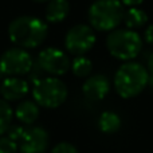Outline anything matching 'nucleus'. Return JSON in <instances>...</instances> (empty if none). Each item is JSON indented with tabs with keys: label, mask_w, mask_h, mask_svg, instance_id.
<instances>
[{
	"label": "nucleus",
	"mask_w": 153,
	"mask_h": 153,
	"mask_svg": "<svg viewBox=\"0 0 153 153\" xmlns=\"http://www.w3.org/2000/svg\"><path fill=\"white\" fill-rule=\"evenodd\" d=\"M13 117V111L10 103L4 100H0V136L7 133L8 128L11 126Z\"/></svg>",
	"instance_id": "nucleus-17"
},
{
	"label": "nucleus",
	"mask_w": 153,
	"mask_h": 153,
	"mask_svg": "<svg viewBox=\"0 0 153 153\" xmlns=\"http://www.w3.org/2000/svg\"><path fill=\"white\" fill-rule=\"evenodd\" d=\"M28 82L19 76H7L0 85V94L4 101H19L28 93Z\"/></svg>",
	"instance_id": "nucleus-10"
},
{
	"label": "nucleus",
	"mask_w": 153,
	"mask_h": 153,
	"mask_svg": "<svg viewBox=\"0 0 153 153\" xmlns=\"http://www.w3.org/2000/svg\"><path fill=\"white\" fill-rule=\"evenodd\" d=\"M38 65L43 71L54 76L66 74L71 66L69 56L62 50L55 47H48L40 51L38 56Z\"/></svg>",
	"instance_id": "nucleus-8"
},
{
	"label": "nucleus",
	"mask_w": 153,
	"mask_h": 153,
	"mask_svg": "<svg viewBox=\"0 0 153 153\" xmlns=\"http://www.w3.org/2000/svg\"><path fill=\"white\" fill-rule=\"evenodd\" d=\"M82 90H83V94L86 98L91 101H100L108 95L109 90H110V82L105 75L95 74L86 79Z\"/></svg>",
	"instance_id": "nucleus-11"
},
{
	"label": "nucleus",
	"mask_w": 153,
	"mask_h": 153,
	"mask_svg": "<svg viewBox=\"0 0 153 153\" xmlns=\"http://www.w3.org/2000/svg\"><path fill=\"white\" fill-rule=\"evenodd\" d=\"M124 19V8L120 0H95L89 8V20L93 30L113 31Z\"/></svg>",
	"instance_id": "nucleus-3"
},
{
	"label": "nucleus",
	"mask_w": 153,
	"mask_h": 153,
	"mask_svg": "<svg viewBox=\"0 0 153 153\" xmlns=\"http://www.w3.org/2000/svg\"><path fill=\"white\" fill-rule=\"evenodd\" d=\"M95 40H97L95 32L91 27L86 24H76L67 31L65 38V46L73 55L81 56L91 50L93 46L95 45Z\"/></svg>",
	"instance_id": "nucleus-7"
},
{
	"label": "nucleus",
	"mask_w": 153,
	"mask_h": 153,
	"mask_svg": "<svg viewBox=\"0 0 153 153\" xmlns=\"http://www.w3.org/2000/svg\"><path fill=\"white\" fill-rule=\"evenodd\" d=\"M121 3L128 5V7H138L140 4L144 3V0H121Z\"/></svg>",
	"instance_id": "nucleus-22"
},
{
	"label": "nucleus",
	"mask_w": 153,
	"mask_h": 153,
	"mask_svg": "<svg viewBox=\"0 0 153 153\" xmlns=\"http://www.w3.org/2000/svg\"><path fill=\"white\" fill-rule=\"evenodd\" d=\"M35 102L47 109L61 106L67 98V87L56 76H47L35 81L32 89Z\"/></svg>",
	"instance_id": "nucleus-5"
},
{
	"label": "nucleus",
	"mask_w": 153,
	"mask_h": 153,
	"mask_svg": "<svg viewBox=\"0 0 153 153\" xmlns=\"http://www.w3.org/2000/svg\"><path fill=\"white\" fill-rule=\"evenodd\" d=\"M70 12V3L67 0H50L46 8V19L50 23L65 20Z\"/></svg>",
	"instance_id": "nucleus-12"
},
{
	"label": "nucleus",
	"mask_w": 153,
	"mask_h": 153,
	"mask_svg": "<svg viewBox=\"0 0 153 153\" xmlns=\"http://www.w3.org/2000/svg\"><path fill=\"white\" fill-rule=\"evenodd\" d=\"M18 143L12 141L11 138L0 137V153H18Z\"/></svg>",
	"instance_id": "nucleus-18"
},
{
	"label": "nucleus",
	"mask_w": 153,
	"mask_h": 153,
	"mask_svg": "<svg viewBox=\"0 0 153 153\" xmlns=\"http://www.w3.org/2000/svg\"><path fill=\"white\" fill-rule=\"evenodd\" d=\"M15 117L26 125H31L39 117V105L34 101H23L15 109Z\"/></svg>",
	"instance_id": "nucleus-13"
},
{
	"label": "nucleus",
	"mask_w": 153,
	"mask_h": 153,
	"mask_svg": "<svg viewBox=\"0 0 153 153\" xmlns=\"http://www.w3.org/2000/svg\"><path fill=\"white\" fill-rule=\"evenodd\" d=\"M34 1H38V3H43V1H50V0H34Z\"/></svg>",
	"instance_id": "nucleus-24"
},
{
	"label": "nucleus",
	"mask_w": 153,
	"mask_h": 153,
	"mask_svg": "<svg viewBox=\"0 0 153 153\" xmlns=\"http://www.w3.org/2000/svg\"><path fill=\"white\" fill-rule=\"evenodd\" d=\"M0 76H1V73H0Z\"/></svg>",
	"instance_id": "nucleus-25"
},
{
	"label": "nucleus",
	"mask_w": 153,
	"mask_h": 153,
	"mask_svg": "<svg viewBox=\"0 0 153 153\" xmlns=\"http://www.w3.org/2000/svg\"><path fill=\"white\" fill-rule=\"evenodd\" d=\"M48 27L42 19L35 16H20L12 20L8 35L12 43L20 48H35L45 42Z\"/></svg>",
	"instance_id": "nucleus-1"
},
{
	"label": "nucleus",
	"mask_w": 153,
	"mask_h": 153,
	"mask_svg": "<svg viewBox=\"0 0 153 153\" xmlns=\"http://www.w3.org/2000/svg\"><path fill=\"white\" fill-rule=\"evenodd\" d=\"M148 70L153 76V53L149 55V58H148Z\"/></svg>",
	"instance_id": "nucleus-23"
},
{
	"label": "nucleus",
	"mask_w": 153,
	"mask_h": 153,
	"mask_svg": "<svg viewBox=\"0 0 153 153\" xmlns=\"http://www.w3.org/2000/svg\"><path fill=\"white\" fill-rule=\"evenodd\" d=\"M71 70H73V73H74V75L79 76V78L89 76L90 73H91V70H93L91 61L83 55L76 56L71 63Z\"/></svg>",
	"instance_id": "nucleus-16"
},
{
	"label": "nucleus",
	"mask_w": 153,
	"mask_h": 153,
	"mask_svg": "<svg viewBox=\"0 0 153 153\" xmlns=\"http://www.w3.org/2000/svg\"><path fill=\"white\" fill-rule=\"evenodd\" d=\"M98 126L106 134H111L120 130L121 128V118L117 113L114 111H103L98 121Z\"/></svg>",
	"instance_id": "nucleus-15"
},
{
	"label": "nucleus",
	"mask_w": 153,
	"mask_h": 153,
	"mask_svg": "<svg viewBox=\"0 0 153 153\" xmlns=\"http://www.w3.org/2000/svg\"><path fill=\"white\" fill-rule=\"evenodd\" d=\"M51 153H78V151L70 143H59L53 148Z\"/></svg>",
	"instance_id": "nucleus-20"
},
{
	"label": "nucleus",
	"mask_w": 153,
	"mask_h": 153,
	"mask_svg": "<svg viewBox=\"0 0 153 153\" xmlns=\"http://www.w3.org/2000/svg\"><path fill=\"white\" fill-rule=\"evenodd\" d=\"M32 69V58L24 48L13 47L7 50L0 58V73L7 76L28 74Z\"/></svg>",
	"instance_id": "nucleus-6"
},
{
	"label": "nucleus",
	"mask_w": 153,
	"mask_h": 153,
	"mask_svg": "<svg viewBox=\"0 0 153 153\" xmlns=\"http://www.w3.org/2000/svg\"><path fill=\"white\" fill-rule=\"evenodd\" d=\"M48 145V133L42 126H32L24 130L19 149L22 153H43Z\"/></svg>",
	"instance_id": "nucleus-9"
},
{
	"label": "nucleus",
	"mask_w": 153,
	"mask_h": 153,
	"mask_svg": "<svg viewBox=\"0 0 153 153\" xmlns=\"http://www.w3.org/2000/svg\"><path fill=\"white\" fill-rule=\"evenodd\" d=\"M24 130L26 129L23 126H20V125H11L7 130V137L11 138L12 141H15V143H18V141H20Z\"/></svg>",
	"instance_id": "nucleus-19"
},
{
	"label": "nucleus",
	"mask_w": 153,
	"mask_h": 153,
	"mask_svg": "<svg viewBox=\"0 0 153 153\" xmlns=\"http://www.w3.org/2000/svg\"><path fill=\"white\" fill-rule=\"evenodd\" d=\"M145 40L149 43V45H153V24L146 28L145 31Z\"/></svg>",
	"instance_id": "nucleus-21"
},
{
	"label": "nucleus",
	"mask_w": 153,
	"mask_h": 153,
	"mask_svg": "<svg viewBox=\"0 0 153 153\" xmlns=\"http://www.w3.org/2000/svg\"><path fill=\"white\" fill-rule=\"evenodd\" d=\"M124 23L126 28L129 30H136L141 28L144 24L148 22V15L144 10L138 7H129L126 12H124Z\"/></svg>",
	"instance_id": "nucleus-14"
},
{
	"label": "nucleus",
	"mask_w": 153,
	"mask_h": 153,
	"mask_svg": "<svg viewBox=\"0 0 153 153\" xmlns=\"http://www.w3.org/2000/svg\"><path fill=\"white\" fill-rule=\"evenodd\" d=\"M148 83V70L137 62H126L121 65L114 75V89L122 98H133L138 95Z\"/></svg>",
	"instance_id": "nucleus-2"
},
{
	"label": "nucleus",
	"mask_w": 153,
	"mask_h": 153,
	"mask_svg": "<svg viewBox=\"0 0 153 153\" xmlns=\"http://www.w3.org/2000/svg\"><path fill=\"white\" fill-rule=\"evenodd\" d=\"M106 47L111 56L120 61H130L141 53L143 39L134 30L118 28L108 35Z\"/></svg>",
	"instance_id": "nucleus-4"
}]
</instances>
